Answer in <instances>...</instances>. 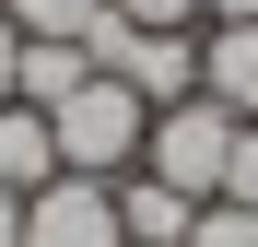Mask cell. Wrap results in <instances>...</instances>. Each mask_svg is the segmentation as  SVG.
<instances>
[{"instance_id":"cell-1","label":"cell","mask_w":258,"mask_h":247,"mask_svg":"<svg viewBox=\"0 0 258 247\" xmlns=\"http://www.w3.org/2000/svg\"><path fill=\"white\" fill-rule=\"evenodd\" d=\"M47 130H59V177H129V165H141V141H153V106L129 94L117 71H94L82 94L47 106Z\"/></svg>"},{"instance_id":"cell-2","label":"cell","mask_w":258,"mask_h":247,"mask_svg":"<svg viewBox=\"0 0 258 247\" xmlns=\"http://www.w3.org/2000/svg\"><path fill=\"white\" fill-rule=\"evenodd\" d=\"M82 47H94V71H117L141 106H188V94H200V35H153V24L94 12V24H82Z\"/></svg>"},{"instance_id":"cell-3","label":"cell","mask_w":258,"mask_h":247,"mask_svg":"<svg viewBox=\"0 0 258 247\" xmlns=\"http://www.w3.org/2000/svg\"><path fill=\"white\" fill-rule=\"evenodd\" d=\"M235 130H246V118H235V106H211V94H188V106H153V141H141V165H153L164 188L211 200V188H223V153H235Z\"/></svg>"},{"instance_id":"cell-4","label":"cell","mask_w":258,"mask_h":247,"mask_svg":"<svg viewBox=\"0 0 258 247\" xmlns=\"http://www.w3.org/2000/svg\"><path fill=\"white\" fill-rule=\"evenodd\" d=\"M24 247H129L117 235V177H47L24 200Z\"/></svg>"},{"instance_id":"cell-5","label":"cell","mask_w":258,"mask_h":247,"mask_svg":"<svg viewBox=\"0 0 258 247\" xmlns=\"http://www.w3.org/2000/svg\"><path fill=\"white\" fill-rule=\"evenodd\" d=\"M188 224H200V200L164 188L153 165H129V177H117V235H129V247H188Z\"/></svg>"},{"instance_id":"cell-6","label":"cell","mask_w":258,"mask_h":247,"mask_svg":"<svg viewBox=\"0 0 258 247\" xmlns=\"http://www.w3.org/2000/svg\"><path fill=\"white\" fill-rule=\"evenodd\" d=\"M94 82V47L82 35H24V59H12V106H59Z\"/></svg>"},{"instance_id":"cell-7","label":"cell","mask_w":258,"mask_h":247,"mask_svg":"<svg viewBox=\"0 0 258 247\" xmlns=\"http://www.w3.org/2000/svg\"><path fill=\"white\" fill-rule=\"evenodd\" d=\"M200 94L235 106V118H258V24H211L200 35Z\"/></svg>"},{"instance_id":"cell-8","label":"cell","mask_w":258,"mask_h":247,"mask_svg":"<svg viewBox=\"0 0 258 247\" xmlns=\"http://www.w3.org/2000/svg\"><path fill=\"white\" fill-rule=\"evenodd\" d=\"M59 177V130H47V106H0V188H47Z\"/></svg>"},{"instance_id":"cell-9","label":"cell","mask_w":258,"mask_h":247,"mask_svg":"<svg viewBox=\"0 0 258 247\" xmlns=\"http://www.w3.org/2000/svg\"><path fill=\"white\" fill-rule=\"evenodd\" d=\"M0 12H12L24 35H82V24L106 12V0H0Z\"/></svg>"},{"instance_id":"cell-10","label":"cell","mask_w":258,"mask_h":247,"mask_svg":"<svg viewBox=\"0 0 258 247\" xmlns=\"http://www.w3.org/2000/svg\"><path fill=\"white\" fill-rule=\"evenodd\" d=\"M188 247H258V212H235V200H200Z\"/></svg>"},{"instance_id":"cell-11","label":"cell","mask_w":258,"mask_h":247,"mask_svg":"<svg viewBox=\"0 0 258 247\" xmlns=\"http://www.w3.org/2000/svg\"><path fill=\"white\" fill-rule=\"evenodd\" d=\"M211 200H235V212H258V118L235 130V153H223V188H211Z\"/></svg>"},{"instance_id":"cell-12","label":"cell","mask_w":258,"mask_h":247,"mask_svg":"<svg viewBox=\"0 0 258 247\" xmlns=\"http://www.w3.org/2000/svg\"><path fill=\"white\" fill-rule=\"evenodd\" d=\"M117 24H153V35H200V0H106Z\"/></svg>"},{"instance_id":"cell-13","label":"cell","mask_w":258,"mask_h":247,"mask_svg":"<svg viewBox=\"0 0 258 247\" xmlns=\"http://www.w3.org/2000/svg\"><path fill=\"white\" fill-rule=\"evenodd\" d=\"M12 59H24V24L0 12V106H12Z\"/></svg>"},{"instance_id":"cell-14","label":"cell","mask_w":258,"mask_h":247,"mask_svg":"<svg viewBox=\"0 0 258 247\" xmlns=\"http://www.w3.org/2000/svg\"><path fill=\"white\" fill-rule=\"evenodd\" d=\"M200 24H258V0H200Z\"/></svg>"},{"instance_id":"cell-15","label":"cell","mask_w":258,"mask_h":247,"mask_svg":"<svg viewBox=\"0 0 258 247\" xmlns=\"http://www.w3.org/2000/svg\"><path fill=\"white\" fill-rule=\"evenodd\" d=\"M0 247H24V188H0Z\"/></svg>"}]
</instances>
